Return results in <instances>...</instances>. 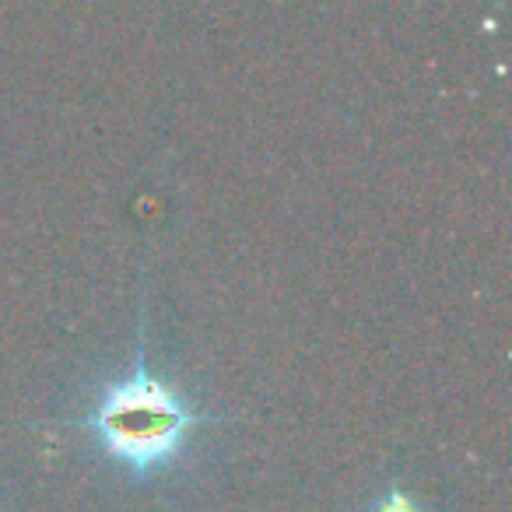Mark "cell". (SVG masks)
<instances>
[{"instance_id":"7a4b0ae2","label":"cell","mask_w":512,"mask_h":512,"mask_svg":"<svg viewBox=\"0 0 512 512\" xmlns=\"http://www.w3.org/2000/svg\"><path fill=\"white\" fill-rule=\"evenodd\" d=\"M369 512H425V509H421V505L414 502L411 491L390 488V491H383V495H379L376 502L369 505Z\"/></svg>"},{"instance_id":"6da1fadb","label":"cell","mask_w":512,"mask_h":512,"mask_svg":"<svg viewBox=\"0 0 512 512\" xmlns=\"http://www.w3.org/2000/svg\"><path fill=\"white\" fill-rule=\"evenodd\" d=\"M200 421L211 418L197 414L183 393L158 379L141 348L134 372L127 379H113L102 390L99 404L81 421V428L95 435L99 449L116 467L127 470L134 481H148L186 453L190 432Z\"/></svg>"}]
</instances>
